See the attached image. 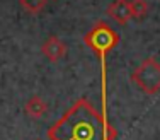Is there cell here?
<instances>
[{
	"label": "cell",
	"mask_w": 160,
	"mask_h": 140,
	"mask_svg": "<svg viewBox=\"0 0 160 140\" xmlns=\"http://www.w3.org/2000/svg\"><path fill=\"white\" fill-rule=\"evenodd\" d=\"M129 5H131V14L135 19H143L148 14L147 0H129Z\"/></svg>",
	"instance_id": "cell-8"
},
{
	"label": "cell",
	"mask_w": 160,
	"mask_h": 140,
	"mask_svg": "<svg viewBox=\"0 0 160 140\" xmlns=\"http://www.w3.org/2000/svg\"><path fill=\"white\" fill-rule=\"evenodd\" d=\"M83 43L90 48L99 58H104L109 51H112L119 43V34L104 21H97L83 36Z\"/></svg>",
	"instance_id": "cell-2"
},
{
	"label": "cell",
	"mask_w": 160,
	"mask_h": 140,
	"mask_svg": "<svg viewBox=\"0 0 160 140\" xmlns=\"http://www.w3.org/2000/svg\"><path fill=\"white\" fill-rule=\"evenodd\" d=\"M131 80L138 86L142 92L153 96L160 91V63L155 56H148L135 69Z\"/></svg>",
	"instance_id": "cell-3"
},
{
	"label": "cell",
	"mask_w": 160,
	"mask_h": 140,
	"mask_svg": "<svg viewBox=\"0 0 160 140\" xmlns=\"http://www.w3.org/2000/svg\"><path fill=\"white\" fill-rule=\"evenodd\" d=\"M49 140H114L116 130L90 104L87 97L77 99L55 125L48 128Z\"/></svg>",
	"instance_id": "cell-1"
},
{
	"label": "cell",
	"mask_w": 160,
	"mask_h": 140,
	"mask_svg": "<svg viewBox=\"0 0 160 140\" xmlns=\"http://www.w3.org/2000/svg\"><path fill=\"white\" fill-rule=\"evenodd\" d=\"M36 140H43V138H36Z\"/></svg>",
	"instance_id": "cell-9"
},
{
	"label": "cell",
	"mask_w": 160,
	"mask_h": 140,
	"mask_svg": "<svg viewBox=\"0 0 160 140\" xmlns=\"http://www.w3.org/2000/svg\"><path fill=\"white\" fill-rule=\"evenodd\" d=\"M46 2L48 0H19L21 7L29 14H39L46 7Z\"/></svg>",
	"instance_id": "cell-7"
},
{
	"label": "cell",
	"mask_w": 160,
	"mask_h": 140,
	"mask_svg": "<svg viewBox=\"0 0 160 140\" xmlns=\"http://www.w3.org/2000/svg\"><path fill=\"white\" fill-rule=\"evenodd\" d=\"M41 53L46 56L49 62H58V60H62L67 55V44L58 36H49L41 44Z\"/></svg>",
	"instance_id": "cell-4"
},
{
	"label": "cell",
	"mask_w": 160,
	"mask_h": 140,
	"mask_svg": "<svg viewBox=\"0 0 160 140\" xmlns=\"http://www.w3.org/2000/svg\"><path fill=\"white\" fill-rule=\"evenodd\" d=\"M108 14H109V17L118 22V24H121V26L126 24L129 19H133L129 0H114L111 5L108 7Z\"/></svg>",
	"instance_id": "cell-5"
},
{
	"label": "cell",
	"mask_w": 160,
	"mask_h": 140,
	"mask_svg": "<svg viewBox=\"0 0 160 140\" xmlns=\"http://www.w3.org/2000/svg\"><path fill=\"white\" fill-rule=\"evenodd\" d=\"M46 111H48V104H46V101H44L43 97H39V96H31L24 104V113L28 116H31V118H34V120L44 116Z\"/></svg>",
	"instance_id": "cell-6"
}]
</instances>
